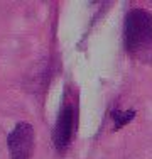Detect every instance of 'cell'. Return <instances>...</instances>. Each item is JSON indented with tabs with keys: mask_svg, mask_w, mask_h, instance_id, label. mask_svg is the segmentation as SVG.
I'll use <instances>...</instances> for the list:
<instances>
[{
	"mask_svg": "<svg viewBox=\"0 0 152 159\" xmlns=\"http://www.w3.org/2000/svg\"><path fill=\"white\" fill-rule=\"evenodd\" d=\"M135 117V112L134 110H127V112H120V110H113L112 112V119H113V124H115V129H120L123 125H127L132 119Z\"/></svg>",
	"mask_w": 152,
	"mask_h": 159,
	"instance_id": "obj_4",
	"label": "cell"
},
{
	"mask_svg": "<svg viewBox=\"0 0 152 159\" xmlns=\"http://www.w3.org/2000/svg\"><path fill=\"white\" fill-rule=\"evenodd\" d=\"M12 159H29L34 151V127L29 122H20L7 139Z\"/></svg>",
	"mask_w": 152,
	"mask_h": 159,
	"instance_id": "obj_2",
	"label": "cell"
},
{
	"mask_svg": "<svg viewBox=\"0 0 152 159\" xmlns=\"http://www.w3.org/2000/svg\"><path fill=\"white\" fill-rule=\"evenodd\" d=\"M125 49L140 61L152 59V16L144 9L127 14L123 24Z\"/></svg>",
	"mask_w": 152,
	"mask_h": 159,
	"instance_id": "obj_1",
	"label": "cell"
},
{
	"mask_svg": "<svg viewBox=\"0 0 152 159\" xmlns=\"http://www.w3.org/2000/svg\"><path fill=\"white\" fill-rule=\"evenodd\" d=\"M73 129H74V108L73 105H64L63 110L59 112L58 120H56V127H54V146L59 152H63L71 142L73 137Z\"/></svg>",
	"mask_w": 152,
	"mask_h": 159,
	"instance_id": "obj_3",
	"label": "cell"
}]
</instances>
